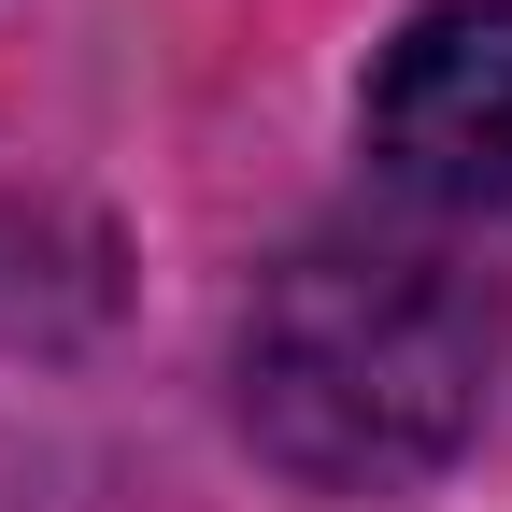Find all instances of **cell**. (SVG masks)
<instances>
[{
    "instance_id": "2",
    "label": "cell",
    "mask_w": 512,
    "mask_h": 512,
    "mask_svg": "<svg viewBox=\"0 0 512 512\" xmlns=\"http://www.w3.org/2000/svg\"><path fill=\"white\" fill-rule=\"evenodd\" d=\"M370 171L427 214H512V0H427L370 57Z\"/></svg>"
},
{
    "instance_id": "1",
    "label": "cell",
    "mask_w": 512,
    "mask_h": 512,
    "mask_svg": "<svg viewBox=\"0 0 512 512\" xmlns=\"http://www.w3.org/2000/svg\"><path fill=\"white\" fill-rule=\"evenodd\" d=\"M512 370V313L427 242H299L242 313V441L313 498L456 470Z\"/></svg>"
}]
</instances>
